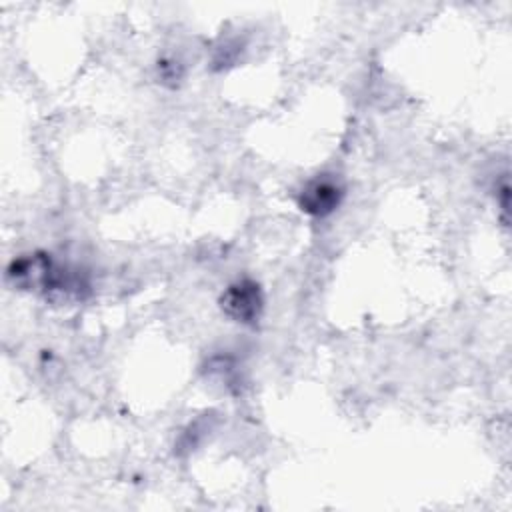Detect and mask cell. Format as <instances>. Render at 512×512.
<instances>
[{
	"label": "cell",
	"instance_id": "6da1fadb",
	"mask_svg": "<svg viewBox=\"0 0 512 512\" xmlns=\"http://www.w3.org/2000/svg\"><path fill=\"white\" fill-rule=\"evenodd\" d=\"M222 312L240 324H256L262 316L264 298L258 282L250 278H242L232 282L220 296Z\"/></svg>",
	"mask_w": 512,
	"mask_h": 512
},
{
	"label": "cell",
	"instance_id": "7a4b0ae2",
	"mask_svg": "<svg viewBox=\"0 0 512 512\" xmlns=\"http://www.w3.org/2000/svg\"><path fill=\"white\" fill-rule=\"evenodd\" d=\"M342 196H344L342 184L334 176L322 174L304 184L298 196V206L308 216L324 218L340 206Z\"/></svg>",
	"mask_w": 512,
	"mask_h": 512
},
{
	"label": "cell",
	"instance_id": "3957f363",
	"mask_svg": "<svg viewBox=\"0 0 512 512\" xmlns=\"http://www.w3.org/2000/svg\"><path fill=\"white\" fill-rule=\"evenodd\" d=\"M52 270H54V262L50 254L34 252V254H24L20 258H14L8 266V278L18 288L46 292Z\"/></svg>",
	"mask_w": 512,
	"mask_h": 512
},
{
	"label": "cell",
	"instance_id": "277c9868",
	"mask_svg": "<svg viewBox=\"0 0 512 512\" xmlns=\"http://www.w3.org/2000/svg\"><path fill=\"white\" fill-rule=\"evenodd\" d=\"M184 76V70H182V64L172 60V58H164L158 62V78L168 84V86H176Z\"/></svg>",
	"mask_w": 512,
	"mask_h": 512
}]
</instances>
